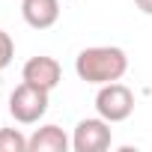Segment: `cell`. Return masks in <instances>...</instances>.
I'll use <instances>...</instances> for the list:
<instances>
[{
  "instance_id": "1",
  "label": "cell",
  "mask_w": 152,
  "mask_h": 152,
  "mask_svg": "<svg viewBox=\"0 0 152 152\" xmlns=\"http://www.w3.org/2000/svg\"><path fill=\"white\" fill-rule=\"evenodd\" d=\"M75 72L78 78L87 84H110L119 81L128 72V57L122 48L116 45H96V48H84L75 60Z\"/></svg>"
},
{
  "instance_id": "2",
  "label": "cell",
  "mask_w": 152,
  "mask_h": 152,
  "mask_svg": "<svg viewBox=\"0 0 152 152\" xmlns=\"http://www.w3.org/2000/svg\"><path fill=\"white\" fill-rule=\"evenodd\" d=\"M9 113L21 125H33L48 113V90L33 87V84H18L9 96Z\"/></svg>"
},
{
  "instance_id": "3",
  "label": "cell",
  "mask_w": 152,
  "mask_h": 152,
  "mask_svg": "<svg viewBox=\"0 0 152 152\" xmlns=\"http://www.w3.org/2000/svg\"><path fill=\"white\" fill-rule=\"evenodd\" d=\"M96 110L107 122H125L134 113V93L125 84H119V81L102 84V90L96 96Z\"/></svg>"
},
{
  "instance_id": "4",
  "label": "cell",
  "mask_w": 152,
  "mask_h": 152,
  "mask_svg": "<svg viewBox=\"0 0 152 152\" xmlns=\"http://www.w3.org/2000/svg\"><path fill=\"white\" fill-rule=\"evenodd\" d=\"M110 143H113L110 122L102 119V116L81 119L75 125V134H72V149L75 152H104V149H110Z\"/></svg>"
},
{
  "instance_id": "5",
  "label": "cell",
  "mask_w": 152,
  "mask_h": 152,
  "mask_svg": "<svg viewBox=\"0 0 152 152\" xmlns=\"http://www.w3.org/2000/svg\"><path fill=\"white\" fill-rule=\"evenodd\" d=\"M21 81H27V84L42 87V90L51 93V90L60 87V81H63V69H60V63H57L54 57L39 54V57H30V60L24 63V69H21Z\"/></svg>"
},
{
  "instance_id": "6",
  "label": "cell",
  "mask_w": 152,
  "mask_h": 152,
  "mask_svg": "<svg viewBox=\"0 0 152 152\" xmlns=\"http://www.w3.org/2000/svg\"><path fill=\"white\" fill-rule=\"evenodd\" d=\"M21 18L33 30H48L60 21V0H21Z\"/></svg>"
},
{
  "instance_id": "7",
  "label": "cell",
  "mask_w": 152,
  "mask_h": 152,
  "mask_svg": "<svg viewBox=\"0 0 152 152\" xmlns=\"http://www.w3.org/2000/svg\"><path fill=\"white\" fill-rule=\"evenodd\" d=\"M69 146H72V137L60 125H42L30 134L27 152H66Z\"/></svg>"
},
{
  "instance_id": "8",
  "label": "cell",
  "mask_w": 152,
  "mask_h": 152,
  "mask_svg": "<svg viewBox=\"0 0 152 152\" xmlns=\"http://www.w3.org/2000/svg\"><path fill=\"white\" fill-rule=\"evenodd\" d=\"M30 137H24L18 128H0V152H27Z\"/></svg>"
},
{
  "instance_id": "9",
  "label": "cell",
  "mask_w": 152,
  "mask_h": 152,
  "mask_svg": "<svg viewBox=\"0 0 152 152\" xmlns=\"http://www.w3.org/2000/svg\"><path fill=\"white\" fill-rule=\"evenodd\" d=\"M12 57H15V42L6 30H0V72L12 63Z\"/></svg>"
},
{
  "instance_id": "10",
  "label": "cell",
  "mask_w": 152,
  "mask_h": 152,
  "mask_svg": "<svg viewBox=\"0 0 152 152\" xmlns=\"http://www.w3.org/2000/svg\"><path fill=\"white\" fill-rule=\"evenodd\" d=\"M134 3H137V9L143 15H152V0H134Z\"/></svg>"
}]
</instances>
